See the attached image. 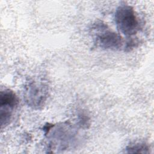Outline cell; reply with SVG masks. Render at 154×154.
<instances>
[{
    "mask_svg": "<svg viewBox=\"0 0 154 154\" xmlns=\"http://www.w3.org/2000/svg\"><path fill=\"white\" fill-rule=\"evenodd\" d=\"M18 105V98L14 92L5 89L0 94V122L1 128L7 126L12 119Z\"/></svg>",
    "mask_w": 154,
    "mask_h": 154,
    "instance_id": "277c9868",
    "label": "cell"
},
{
    "mask_svg": "<svg viewBox=\"0 0 154 154\" xmlns=\"http://www.w3.org/2000/svg\"><path fill=\"white\" fill-rule=\"evenodd\" d=\"M23 96L28 105L35 109H40L46 102L48 86L42 79H30L25 85Z\"/></svg>",
    "mask_w": 154,
    "mask_h": 154,
    "instance_id": "3957f363",
    "label": "cell"
},
{
    "mask_svg": "<svg viewBox=\"0 0 154 154\" xmlns=\"http://www.w3.org/2000/svg\"><path fill=\"white\" fill-rule=\"evenodd\" d=\"M128 153H149V147L144 143H135L129 144L126 148Z\"/></svg>",
    "mask_w": 154,
    "mask_h": 154,
    "instance_id": "5b68a950",
    "label": "cell"
},
{
    "mask_svg": "<svg viewBox=\"0 0 154 154\" xmlns=\"http://www.w3.org/2000/svg\"><path fill=\"white\" fill-rule=\"evenodd\" d=\"M114 21L119 32L126 37L134 35L141 28L139 19L134 8L127 4H122L117 8Z\"/></svg>",
    "mask_w": 154,
    "mask_h": 154,
    "instance_id": "6da1fadb",
    "label": "cell"
},
{
    "mask_svg": "<svg viewBox=\"0 0 154 154\" xmlns=\"http://www.w3.org/2000/svg\"><path fill=\"white\" fill-rule=\"evenodd\" d=\"M91 31L94 44L102 49L117 51L123 46L122 36L111 29L102 22H96L93 25Z\"/></svg>",
    "mask_w": 154,
    "mask_h": 154,
    "instance_id": "7a4b0ae2",
    "label": "cell"
}]
</instances>
